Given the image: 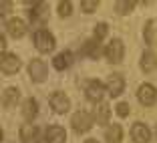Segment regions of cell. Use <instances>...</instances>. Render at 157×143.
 Returning <instances> with one entry per match:
<instances>
[{
	"instance_id": "cell-26",
	"label": "cell",
	"mask_w": 157,
	"mask_h": 143,
	"mask_svg": "<svg viewBox=\"0 0 157 143\" xmlns=\"http://www.w3.org/2000/svg\"><path fill=\"white\" fill-rule=\"evenodd\" d=\"M97 6H99L97 0H83V2H81V8H83L85 12H93Z\"/></svg>"
},
{
	"instance_id": "cell-6",
	"label": "cell",
	"mask_w": 157,
	"mask_h": 143,
	"mask_svg": "<svg viewBox=\"0 0 157 143\" xmlns=\"http://www.w3.org/2000/svg\"><path fill=\"white\" fill-rule=\"evenodd\" d=\"M48 103H51V109L55 111V113H67V111L71 109V101H69V97H67L63 91H56V93H52L51 95V99H48Z\"/></svg>"
},
{
	"instance_id": "cell-19",
	"label": "cell",
	"mask_w": 157,
	"mask_h": 143,
	"mask_svg": "<svg viewBox=\"0 0 157 143\" xmlns=\"http://www.w3.org/2000/svg\"><path fill=\"white\" fill-rule=\"evenodd\" d=\"M157 67V56L153 51H145L143 56H141V69L145 71V73H151L153 69Z\"/></svg>"
},
{
	"instance_id": "cell-18",
	"label": "cell",
	"mask_w": 157,
	"mask_h": 143,
	"mask_svg": "<svg viewBox=\"0 0 157 143\" xmlns=\"http://www.w3.org/2000/svg\"><path fill=\"white\" fill-rule=\"evenodd\" d=\"M105 139L107 143H121L123 141V129L121 125H109L105 131Z\"/></svg>"
},
{
	"instance_id": "cell-17",
	"label": "cell",
	"mask_w": 157,
	"mask_h": 143,
	"mask_svg": "<svg viewBox=\"0 0 157 143\" xmlns=\"http://www.w3.org/2000/svg\"><path fill=\"white\" fill-rule=\"evenodd\" d=\"M36 115H38V105H36V101H34L33 97L26 99V101L22 103V117L26 121H33Z\"/></svg>"
},
{
	"instance_id": "cell-14",
	"label": "cell",
	"mask_w": 157,
	"mask_h": 143,
	"mask_svg": "<svg viewBox=\"0 0 157 143\" xmlns=\"http://www.w3.org/2000/svg\"><path fill=\"white\" fill-rule=\"evenodd\" d=\"M73 63H75V55H73L71 51L60 52V55H56L55 59H52V67H55L56 71H65V69H69Z\"/></svg>"
},
{
	"instance_id": "cell-9",
	"label": "cell",
	"mask_w": 157,
	"mask_h": 143,
	"mask_svg": "<svg viewBox=\"0 0 157 143\" xmlns=\"http://www.w3.org/2000/svg\"><path fill=\"white\" fill-rule=\"evenodd\" d=\"M20 141L22 143H42L40 141V129L34 125H22L20 127Z\"/></svg>"
},
{
	"instance_id": "cell-15",
	"label": "cell",
	"mask_w": 157,
	"mask_h": 143,
	"mask_svg": "<svg viewBox=\"0 0 157 143\" xmlns=\"http://www.w3.org/2000/svg\"><path fill=\"white\" fill-rule=\"evenodd\" d=\"M44 139L48 143H65L67 141V133L63 127H59V125H51L48 129H46L44 133Z\"/></svg>"
},
{
	"instance_id": "cell-13",
	"label": "cell",
	"mask_w": 157,
	"mask_h": 143,
	"mask_svg": "<svg viewBox=\"0 0 157 143\" xmlns=\"http://www.w3.org/2000/svg\"><path fill=\"white\" fill-rule=\"evenodd\" d=\"M6 30L10 33V37L20 38V37L26 34V22H24L22 18H10L8 22H6Z\"/></svg>"
},
{
	"instance_id": "cell-25",
	"label": "cell",
	"mask_w": 157,
	"mask_h": 143,
	"mask_svg": "<svg viewBox=\"0 0 157 143\" xmlns=\"http://www.w3.org/2000/svg\"><path fill=\"white\" fill-rule=\"evenodd\" d=\"M71 12H73V4H71L69 0H65V2H60V4H59V14H60V16H69Z\"/></svg>"
},
{
	"instance_id": "cell-4",
	"label": "cell",
	"mask_w": 157,
	"mask_h": 143,
	"mask_svg": "<svg viewBox=\"0 0 157 143\" xmlns=\"http://www.w3.org/2000/svg\"><path fill=\"white\" fill-rule=\"evenodd\" d=\"M123 55H125V46L119 38H113V41L105 46V56H107L109 63H121V60H123Z\"/></svg>"
},
{
	"instance_id": "cell-16",
	"label": "cell",
	"mask_w": 157,
	"mask_h": 143,
	"mask_svg": "<svg viewBox=\"0 0 157 143\" xmlns=\"http://www.w3.org/2000/svg\"><path fill=\"white\" fill-rule=\"evenodd\" d=\"M18 97H20V93H18L16 87L4 89V93H2V107H4V109H12V107L18 103Z\"/></svg>"
},
{
	"instance_id": "cell-29",
	"label": "cell",
	"mask_w": 157,
	"mask_h": 143,
	"mask_svg": "<svg viewBox=\"0 0 157 143\" xmlns=\"http://www.w3.org/2000/svg\"><path fill=\"white\" fill-rule=\"evenodd\" d=\"M85 143H99V141H95V139H89V141H85Z\"/></svg>"
},
{
	"instance_id": "cell-23",
	"label": "cell",
	"mask_w": 157,
	"mask_h": 143,
	"mask_svg": "<svg viewBox=\"0 0 157 143\" xmlns=\"http://www.w3.org/2000/svg\"><path fill=\"white\" fill-rule=\"evenodd\" d=\"M83 52H85V55H89V56H93V59H97V55H99L97 41H89V42H85V46H83Z\"/></svg>"
},
{
	"instance_id": "cell-20",
	"label": "cell",
	"mask_w": 157,
	"mask_h": 143,
	"mask_svg": "<svg viewBox=\"0 0 157 143\" xmlns=\"http://www.w3.org/2000/svg\"><path fill=\"white\" fill-rule=\"evenodd\" d=\"M143 37H145V42H147V44H155L157 42V24L153 22V20H147V24H145V28H143Z\"/></svg>"
},
{
	"instance_id": "cell-24",
	"label": "cell",
	"mask_w": 157,
	"mask_h": 143,
	"mask_svg": "<svg viewBox=\"0 0 157 143\" xmlns=\"http://www.w3.org/2000/svg\"><path fill=\"white\" fill-rule=\"evenodd\" d=\"M107 33H109V26H107L105 22H99L97 26H95V41H103V38L107 37Z\"/></svg>"
},
{
	"instance_id": "cell-10",
	"label": "cell",
	"mask_w": 157,
	"mask_h": 143,
	"mask_svg": "<svg viewBox=\"0 0 157 143\" xmlns=\"http://www.w3.org/2000/svg\"><path fill=\"white\" fill-rule=\"evenodd\" d=\"M131 139H133V143H149V139H151V131L147 129V125L135 123L133 127H131Z\"/></svg>"
},
{
	"instance_id": "cell-22",
	"label": "cell",
	"mask_w": 157,
	"mask_h": 143,
	"mask_svg": "<svg viewBox=\"0 0 157 143\" xmlns=\"http://www.w3.org/2000/svg\"><path fill=\"white\" fill-rule=\"evenodd\" d=\"M135 6H137L135 0H119V2H115V10L119 14H129Z\"/></svg>"
},
{
	"instance_id": "cell-27",
	"label": "cell",
	"mask_w": 157,
	"mask_h": 143,
	"mask_svg": "<svg viewBox=\"0 0 157 143\" xmlns=\"http://www.w3.org/2000/svg\"><path fill=\"white\" fill-rule=\"evenodd\" d=\"M117 115L119 117H127L129 115V105H127V103H119V105H117Z\"/></svg>"
},
{
	"instance_id": "cell-7",
	"label": "cell",
	"mask_w": 157,
	"mask_h": 143,
	"mask_svg": "<svg viewBox=\"0 0 157 143\" xmlns=\"http://www.w3.org/2000/svg\"><path fill=\"white\" fill-rule=\"evenodd\" d=\"M0 69H2V73H4V75L18 73V69H20V59L16 55L2 52V59H0Z\"/></svg>"
},
{
	"instance_id": "cell-5",
	"label": "cell",
	"mask_w": 157,
	"mask_h": 143,
	"mask_svg": "<svg viewBox=\"0 0 157 143\" xmlns=\"http://www.w3.org/2000/svg\"><path fill=\"white\" fill-rule=\"evenodd\" d=\"M28 71H30V77H33L34 83H42V81H46V77H48V67H46V63L40 60V59L30 60Z\"/></svg>"
},
{
	"instance_id": "cell-8",
	"label": "cell",
	"mask_w": 157,
	"mask_h": 143,
	"mask_svg": "<svg viewBox=\"0 0 157 143\" xmlns=\"http://www.w3.org/2000/svg\"><path fill=\"white\" fill-rule=\"evenodd\" d=\"M137 99H139V103H143V105H153V103L157 101V91H155V87L153 85H149V83H143L141 87L137 89Z\"/></svg>"
},
{
	"instance_id": "cell-11",
	"label": "cell",
	"mask_w": 157,
	"mask_h": 143,
	"mask_svg": "<svg viewBox=\"0 0 157 143\" xmlns=\"http://www.w3.org/2000/svg\"><path fill=\"white\" fill-rule=\"evenodd\" d=\"M125 89V81L121 75H109V79H107V91H109V95L111 97H119L121 93H123Z\"/></svg>"
},
{
	"instance_id": "cell-30",
	"label": "cell",
	"mask_w": 157,
	"mask_h": 143,
	"mask_svg": "<svg viewBox=\"0 0 157 143\" xmlns=\"http://www.w3.org/2000/svg\"><path fill=\"white\" fill-rule=\"evenodd\" d=\"M155 137H157V127H155Z\"/></svg>"
},
{
	"instance_id": "cell-3",
	"label": "cell",
	"mask_w": 157,
	"mask_h": 143,
	"mask_svg": "<svg viewBox=\"0 0 157 143\" xmlns=\"http://www.w3.org/2000/svg\"><path fill=\"white\" fill-rule=\"evenodd\" d=\"M93 119H95V117H93L89 111H77L73 115V119H71V123H73V129L77 131V133H87V131L91 129V125H93Z\"/></svg>"
},
{
	"instance_id": "cell-1",
	"label": "cell",
	"mask_w": 157,
	"mask_h": 143,
	"mask_svg": "<svg viewBox=\"0 0 157 143\" xmlns=\"http://www.w3.org/2000/svg\"><path fill=\"white\" fill-rule=\"evenodd\" d=\"M26 6L30 8L28 16L34 26H40L42 22H46V18H48V4L46 2H26Z\"/></svg>"
},
{
	"instance_id": "cell-21",
	"label": "cell",
	"mask_w": 157,
	"mask_h": 143,
	"mask_svg": "<svg viewBox=\"0 0 157 143\" xmlns=\"http://www.w3.org/2000/svg\"><path fill=\"white\" fill-rule=\"evenodd\" d=\"M109 117H111V111H109V105H105V103H99V105H97V109H95V119H97V123H101V125H107Z\"/></svg>"
},
{
	"instance_id": "cell-12",
	"label": "cell",
	"mask_w": 157,
	"mask_h": 143,
	"mask_svg": "<svg viewBox=\"0 0 157 143\" xmlns=\"http://www.w3.org/2000/svg\"><path fill=\"white\" fill-rule=\"evenodd\" d=\"M85 93H87L89 101H101L103 95L107 93V87L103 83H99V81H91L87 85V89H85Z\"/></svg>"
},
{
	"instance_id": "cell-28",
	"label": "cell",
	"mask_w": 157,
	"mask_h": 143,
	"mask_svg": "<svg viewBox=\"0 0 157 143\" xmlns=\"http://www.w3.org/2000/svg\"><path fill=\"white\" fill-rule=\"evenodd\" d=\"M8 8H12V2H8V0H4V2H2V12H0V14L4 16V14H6V10H8Z\"/></svg>"
},
{
	"instance_id": "cell-2",
	"label": "cell",
	"mask_w": 157,
	"mask_h": 143,
	"mask_svg": "<svg viewBox=\"0 0 157 143\" xmlns=\"http://www.w3.org/2000/svg\"><path fill=\"white\" fill-rule=\"evenodd\" d=\"M34 46L40 52H52L55 51V37L44 28H38L34 33Z\"/></svg>"
}]
</instances>
